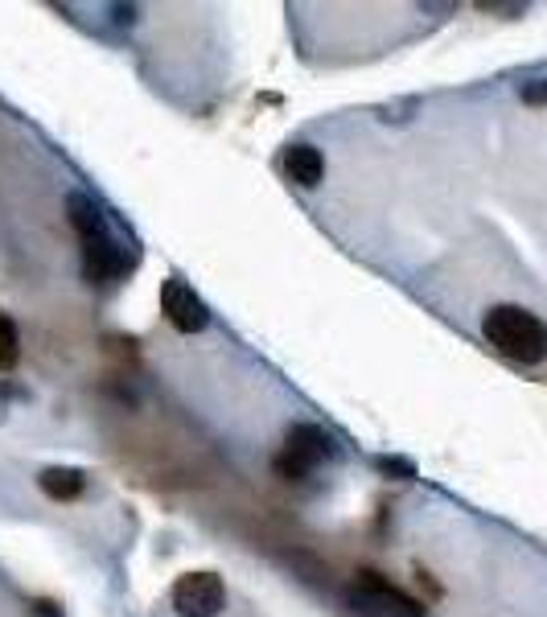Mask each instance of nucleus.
Masks as SVG:
<instances>
[{"mask_svg":"<svg viewBox=\"0 0 547 617\" xmlns=\"http://www.w3.org/2000/svg\"><path fill=\"white\" fill-rule=\"evenodd\" d=\"M66 218H70L78 243H83V277L91 284H116L128 272V256L120 239L111 235V223L95 206V198L70 194L66 198Z\"/></svg>","mask_w":547,"mask_h":617,"instance_id":"obj_1","label":"nucleus"},{"mask_svg":"<svg viewBox=\"0 0 547 617\" xmlns=\"http://www.w3.org/2000/svg\"><path fill=\"white\" fill-rule=\"evenodd\" d=\"M482 334H485V342H490L502 358H511V362L539 367L547 358V322L535 317L532 308H523V305L485 308Z\"/></svg>","mask_w":547,"mask_h":617,"instance_id":"obj_2","label":"nucleus"},{"mask_svg":"<svg viewBox=\"0 0 547 617\" xmlns=\"http://www.w3.org/2000/svg\"><path fill=\"white\" fill-rule=\"evenodd\" d=\"M346 605L359 617H424V605L375 569L354 572V581L346 585Z\"/></svg>","mask_w":547,"mask_h":617,"instance_id":"obj_3","label":"nucleus"},{"mask_svg":"<svg viewBox=\"0 0 547 617\" xmlns=\"http://www.w3.org/2000/svg\"><path fill=\"white\" fill-rule=\"evenodd\" d=\"M333 457H338V445H333V436L326 429H317V424H293V429L284 432L281 453L272 457V469L284 481H305L313 478V469H321Z\"/></svg>","mask_w":547,"mask_h":617,"instance_id":"obj_4","label":"nucleus"},{"mask_svg":"<svg viewBox=\"0 0 547 617\" xmlns=\"http://www.w3.org/2000/svg\"><path fill=\"white\" fill-rule=\"evenodd\" d=\"M177 617H219L227 609V585L219 572H186L169 593Z\"/></svg>","mask_w":547,"mask_h":617,"instance_id":"obj_5","label":"nucleus"},{"mask_svg":"<svg viewBox=\"0 0 547 617\" xmlns=\"http://www.w3.org/2000/svg\"><path fill=\"white\" fill-rule=\"evenodd\" d=\"M161 313H165V322H169L177 334H203L206 325H210L206 301L194 293V284H186L182 277H169L161 284Z\"/></svg>","mask_w":547,"mask_h":617,"instance_id":"obj_6","label":"nucleus"},{"mask_svg":"<svg viewBox=\"0 0 547 617\" xmlns=\"http://www.w3.org/2000/svg\"><path fill=\"white\" fill-rule=\"evenodd\" d=\"M281 170H284V177H288V182H297L300 190H317L321 177H326V156H321V149H313V144L297 140V144H288V149H284Z\"/></svg>","mask_w":547,"mask_h":617,"instance_id":"obj_7","label":"nucleus"},{"mask_svg":"<svg viewBox=\"0 0 547 617\" xmlns=\"http://www.w3.org/2000/svg\"><path fill=\"white\" fill-rule=\"evenodd\" d=\"M37 486L54 502H75L78 494L87 490V478H83V469H75V465H50V469L37 474Z\"/></svg>","mask_w":547,"mask_h":617,"instance_id":"obj_8","label":"nucleus"},{"mask_svg":"<svg viewBox=\"0 0 547 617\" xmlns=\"http://www.w3.org/2000/svg\"><path fill=\"white\" fill-rule=\"evenodd\" d=\"M21 362V334H17L13 317L0 308V370H13Z\"/></svg>","mask_w":547,"mask_h":617,"instance_id":"obj_9","label":"nucleus"},{"mask_svg":"<svg viewBox=\"0 0 547 617\" xmlns=\"http://www.w3.org/2000/svg\"><path fill=\"white\" fill-rule=\"evenodd\" d=\"M518 99H523V104H532V108H544L547 104V78H527V83L518 87Z\"/></svg>","mask_w":547,"mask_h":617,"instance_id":"obj_10","label":"nucleus"},{"mask_svg":"<svg viewBox=\"0 0 547 617\" xmlns=\"http://www.w3.org/2000/svg\"><path fill=\"white\" fill-rule=\"evenodd\" d=\"M379 469L383 474H400V478H416V469H412V462H404V457H379Z\"/></svg>","mask_w":547,"mask_h":617,"instance_id":"obj_11","label":"nucleus"},{"mask_svg":"<svg viewBox=\"0 0 547 617\" xmlns=\"http://www.w3.org/2000/svg\"><path fill=\"white\" fill-rule=\"evenodd\" d=\"M30 617H63V609L54 602H33L30 605Z\"/></svg>","mask_w":547,"mask_h":617,"instance_id":"obj_12","label":"nucleus"}]
</instances>
